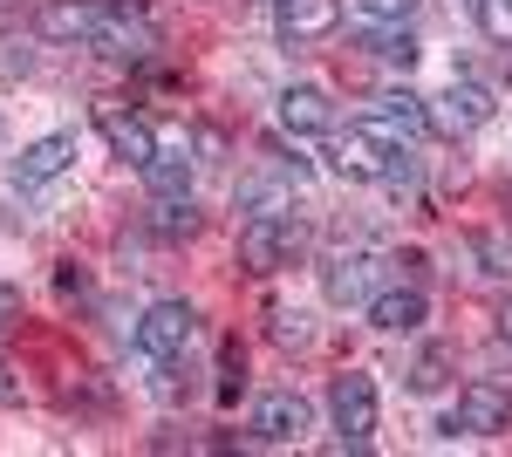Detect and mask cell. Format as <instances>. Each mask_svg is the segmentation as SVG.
<instances>
[{"instance_id":"23","label":"cell","mask_w":512,"mask_h":457,"mask_svg":"<svg viewBox=\"0 0 512 457\" xmlns=\"http://www.w3.org/2000/svg\"><path fill=\"white\" fill-rule=\"evenodd\" d=\"M472 21L485 28V41L512 48V0H472Z\"/></svg>"},{"instance_id":"31","label":"cell","mask_w":512,"mask_h":457,"mask_svg":"<svg viewBox=\"0 0 512 457\" xmlns=\"http://www.w3.org/2000/svg\"><path fill=\"white\" fill-rule=\"evenodd\" d=\"M14 396H21V382L7 376V362H0V403H14Z\"/></svg>"},{"instance_id":"1","label":"cell","mask_w":512,"mask_h":457,"mask_svg":"<svg viewBox=\"0 0 512 457\" xmlns=\"http://www.w3.org/2000/svg\"><path fill=\"white\" fill-rule=\"evenodd\" d=\"M192 335H198V307L192 301H151L144 321L130 328V342H137L144 362H178V355L192 348Z\"/></svg>"},{"instance_id":"25","label":"cell","mask_w":512,"mask_h":457,"mask_svg":"<svg viewBox=\"0 0 512 457\" xmlns=\"http://www.w3.org/2000/svg\"><path fill=\"white\" fill-rule=\"evenodd\" d=\"M274 342H280V348H308V342H315L308 314H294V307H274Z\"/></svg>"},{"instance_id":"16","label":"cell","mask_w":512,"mask_h":457,"mask_svg":"<svg viewBox=\"0 0 512 457\" xmlns=\"http://www.w3.org/2000/svg\"><path fill=\"white\" fill-rule=\"evenodd\" d=\"M369 123H376L383 137H417V130H431V116H424V96H417V89H383Z\"/></svg>"},{"instance_id":"4","label":"cell","mask_w":512,"mask_h":457,"mask_svg":"<svg viewBox=\"0 0 512 457\" xmlns=\"http://www.w3.org/2000/svg\"><path fill=\"white\" fill-rule=\"evenodd\" d=\"M328 417H335V430H342V444L362 451V444L376 437V376H362V369L335 376V389H328Z\"/></svg>"},{"instance_id":"13","label":"cell","mask_w":512,"mask_h":457,"mask_svg":"<svg viewBox=\"0 0 512 457\" xmlns=\"http://www.w3.org/2000/svg\"><path fill=\"white\" fill-rule=\"evenodd\" d=\"M89 48H96V55H110V62H151L158 35H151L144 21H130V7H117V14H103V28H96Z\"/></svg>"},{"instance_id":"6","label":"cell","mask_w":512,"mask_h":457,"mask_svg":"<svg viewBox=\"0 0 512 457\" xmlns=\"http://www.w3.org/2000/svg\"><path fill=\"white\" fill-rule=\"evenodd\" d=\"M424 116H431V130L437 137H472L478 123H492V96L478 89V82H451L444 96H424Z\"/></svg>"},{"instance_id":"30","label":"cell","mask_w":512,"mask_h":457,"mask_svg":"<svg viewBox=\"0 0 512 457\" xmlns=\"http://www.w3.org/2000/svg\"><path fill=\"white\" fill-rule=\"evenodd\" d=\"M492 321H499V342H512V301H499V314H492Z\"/></svg>"},{"instance_id":"24","label":"cell","mask_w":512,"mask_h":457,"mask_svg":"<svg viewBox=\"0 0 512 457\" xmlns=\"http://www.w3.org/2000/svg\"><path fill=\"white\" fill-rule=\"evenodd\" d=\"M239 389H246V355H239V342L219 348V403H233Z\"/></svg>"},{"instance_id":"3","label":"cell","mask_w":512,"mask_h":457,"mask_svg":"<svg viewBox=\"0 0 512 457\" xmlns=\"http://www.w3.org/2000/svg\"><path fill=\"white\" fill-rule=\"evenodd\" d=\"M499 430H512V396L499 382H465L458 410L444 417V437H499Z\"/></svg>"},{"instance_id":"9","label":"cell","mask_w":512,"mask_h":457,"mask_svg":"<svg viewBox=\"0 0 512 457\" xmlns=\"http://www.w3.org/2000/svg\"><path fill=\"white\" fill-rule=\"evenodd\" d=\"M280 130H287V137H328V130H335V103H328V89H315V82L280 89Z\"/></svg>"},{"instance_id":"7","label":"cell","mask_w":512,"mask_h":457,"mask_svg":"<svg viewBox=\"0 0 512 457\" xmlns=\"http://www.w3.org/2000/svg\"><path fill=\"white\" fill-rule=\"evenodd\" d=\"M308 423H315V410H308V396H294V389H274V396L253 403V437H260V444H301Z\"/></svg>"},{"instance_id":"22","label":"cell","mask_w":512,"mask_h":457,"mask_svg":"<svg viewBox=\"0 0 512 457\" xmlns=\"http://www.w3.org/2000/svg\"><path fill=\"white\" fill-rule=\"evenodd\" d=\"M151 226H158L164 239H192V232H198L192 198H158V219H151Z\"/></svg>"},{"instance_id":"2","label":"cell","mask_w":512,"mask_h":457,"mask_svg":"<svg viewBox=\"0 0 512 457\" xmlns=\"http://www.w3.org/2000/svg\"><path fill=\"white\" fill-rule=\"evenodd\" d=\"M403 137H383L376 123H349L342 137H335V151H328V164L349 178V185H383V171H390V157Z\"/></svg>"},{"instance_id":"12","label":"cell","mask_w":512,"mask_h":457,"mask_svg":"<svg viewBox=\"0 0 512 457\" xmlns=\"http://www.w3.org/2000/svg\"><path fill=\"white\" fill-rule=\"evenodd\" d=\"M280 41H328L342 28V0H280Z\"/></svg>"},{"instance_id":"33","label":"cell","mask_w":512,"mask_h":457,"mask_svg":"<svg viewBox=\"0 0 512 457\" xmlns=\"http://www.w3.org/2000/svg\"><path fill=\"white\" fill-rule=\"evenodd\" d=\"M274 7H280V0H274Z\"/></svg>"},{"instance_id":"28","label":"cell","mask_w":512,"mask_h":457,"mask_svg":"<svg viewBox=\"0 0 512 457\" xmlns=\"http://www.w3.org/2000/svg\"><path fill=\"white\" fill-rule=\"evenodd\" d=\"M14 321H21V287H7V280H0V335H7Z\"/></svg>"},{"instance_id":"14","label":"cell","mask_w":512,"mask_h":457,"mask_svg":"<svg viewBox=\"0 0 512 457\" xmlns=\"http://www.w3.org/2000/svg\"><path fill=\"white\" fill-rule=\"evenodd\" d=\"M144 191L151 198H192V157L178 137H158V157L144 164Z\"/></svg>"},{"instance_id":"20","label":"cell","mask_w":512,"mask_h":457,"mask_svg":"<svg viewBox=\"0 0 512 457\" xmlns=\"http://www.w3.org/2000/svg\"><path fill=\"white\" fill-rule=\"evenodd\" d=\"M444 382H451V348H424V355L410 362V389H417V396H437Z\"/></svg>"},{"instance_id":"17","label":"cell","mask_w":512,"mask_h":457,"mask_svg":"<svg viewBox=\"0 0 512 457\" xmlns=\"http://www.w3.org/2000/svg\"><path fill=\"white\" fill-rule=\"evenodd\" d=\"M355 48H362V55H376V62H390V69H417V55H424L417 35H410L403 21H376V28H362Z\"/></svg>"},{"instance_id":"21","label":"cell","mask_w":512,"mask_h":457,"mask_svg":"<svg viewBox=\"0 0 512 457\" xmlns=\"http://www.w3.org/2000/svg\"><path fill=\"white\" fill-rule=\"evenodd\" d=\"M472 260H478V273L512 280V239H499V232H472Z\"/></svg>"},{"instance_id":"10","label":"cell","mask_w":512,"mask_h":457,"mask_svg":"<svg viewBox=\"0 0 512 457\" xmlns=\"http://www.w3.org/2000/svg\"><path fill=\"white\" fill-rule=\"evenodd\" d=\"M69 164H76V137H69V130H55V137H35L28 151L14 157V185H21V191L55 185V178H62Z\"/></svg>"},{"instance_id":"18","label":"cell","mask_w":512,"mask_h":457,"mask_svg":"<svg viewBox=\"0 0 512 457\" xmlns=\"http://www.w3.org/2000/svg\"><path fill=\"white\" fill-rule=\"evenodd\" d=\"M239 212H246V219H287V212H294V185H287V178H260V185L239 191Z\"/></svg>"},{"instance_id":"15","label":"cell","mask_w":512,"mask_h":457,"mask_svg":"<svg viewBox=\"0 0 512 457\" xmlns=\"http://www.w3.org/2000/svg\"><path fill=\"white\" fill-rule=\"evenodd\" d=\"M369 321H376L383 335L424 328V287H383V294H369Z\"/></svg>"},{"instance_id":"27","label":"cell","mask_w":512,"mask_h":457,"mask_svg":"<svg viewBox=\"0 0 512 457\" xmlns=\"http://www.w3.org/2000/svg\"><path fill=\"white\" fill-rule=\"evenodd\" d=\"M355 7H362L369 21H410V7H417V0H355Z\"/></svg>"},{"instance_id":"26","label":"cell","mask_w":512,"mask_h":457,"mask_svg":"<svg viewBox=\"0 0 512 457\" xmlns=\"http://www.w3.org/2000/svg\"><path fill=\"white\" fill-rule=\"evenodd\" d=\"M383 185H390V191H403V185H417V157H410V144H396V157H390V171H383Z\"/></svg>"},{"instance_id":"19","label":"cell","mask_w":512,"mask_h":457,"mask_svg":"<svg viewBox=\"0 0 512 457\" xmlns=\"http://www.w3.org/2000/svg\"><path fill=\"white\" fill-rule=\"evenodd\" d=\"M328 294L369 307V294H376V260H362V253H355V260H335V267H328Z\"/></svg>"},{"instance_id":"11","label":"cell","mask_w":512,"mask_h":457,"mask_svg":"<svg viewBox=\"0 0 512 457\" xmlns=\"http://www.w3.org/2000/svg\"><path fill=\"white\" fill-rule=\"evenodd\" d=\"M103 7L96 0H41L35 7V35L41 41H96Z\"/></svg>"},{"instance_id":"5","label":"cell","mask_w":512,"mask_h":457,"mask_svg":"<svg viewBox=\"0 0 512 457\" xmlns=\"http://www.w3.org/2000/svg\"><path fill=\"white\" fill-rule=\"evenodd\" d=\"M294 253H301L294 212H287V219H246V232H239V260H246V273H280Z\"/></svg>"},{"instance_id":"32","label":"cell","mask_w":512,"mask_h":457,"mask_svg":"<svg viewBox=\"0 0 512 457\" xmlns=\"http://www.w3.org/2000/svg\"><path fill=\"white\" fill-rule=\"evenodd\" d=\"M0 14H7V0H0Z\"/></svg>"},{"instance_id":"29","label":"cell","mask_w":512,"mask_h":457,"mask_svg":"<svg viewBox=\"0 0 512 457\" xmlns=\"http://www.w3.org/2000/svg\"><path fill=\"white\" fill-rule=\"evenodd\" d=\"M55 287H62V294H82L89 280H82V267H62V273H55Z\"/></svg>"},{"instance_id":"8","label":"cell","mask_w":512,"mask_h":457,"mask_svg":"<svg viewBox=\"0 0 512 457\" xmlns=\"http://www.w3.org/2000/svg\"><path fill=\"white\" fill-rule=\"evenodd\" d=\"M96 130H103V144H110L123 164H137V171L158 157V130L137 110H123V103H103V110H96Z\"/></svg>"}]
</instances>
